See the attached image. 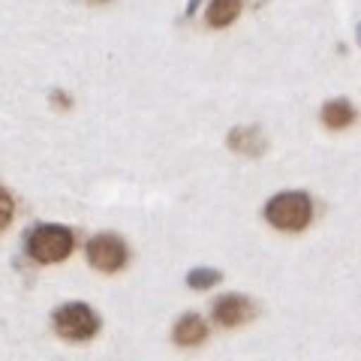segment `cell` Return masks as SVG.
I'll use <instances>...</instances> for the list:
<instances>
[{
    "mask_svg": "<svg viewBox=\"0 0 361 361\" xmlns=\"http://www.w3.org/2000/svg\"><path fill=\"white\" fill-rule=\"evenodd\" d=\"M13 214H16V202H13V196H9L4 187H0V232L13 223Z\"/></svg>",
    "mask_w": 361,
    "mask_h": 361,
    "instance_id": "8fae6325",
    "label": "cell"
},
{
    "mask_svg": "<svg viewBox=\"0 0 361 361\" xmlns=\"http://www.w3.org/2000/svg\"><path fill=\"white\" fill-rule=\"evenodd\" d=\"M87 262L97 271H106V274H115L127 265V244H123L121 235L103 232L97 238H90L87 244Z\"/></svg>",
    "mask_w": 361,
    "mask_h": 361,
    "instance_id": "277c9868",
    "label": "cell"
},
{
    "mask_svg": "<svg viewBox=\"0 0 361 361\" xmlns=\"http://www.w3.org/2000/svg\"><path fill=\"white\" fill-rule=\"evenodd\" d=\"M51 322H54V331H58L63 341H75V343L90 341V337H97V331H99V316L85 301L61 304V307L54 310Z\"/></svg>",
    "mask_w": 361,
    "mask_h": 361,
    "instance_id": "3957f363",
    "label": "cell"
},
{
    "mask_svg": "<svg viewBox=\"0 0 361 361\" xmlns=\"http://www.w3.org/2000/svg\"><path fill=\"white\" fill-rule=\"evenodd\" d=\"M238 16H241V0H211L205 13L211 27H229Z\"/></svg>",
    "mask_w": 361,
    "mask_h": 361,
    "instance_id": "9c48e42d",
    "label": "cell"
},
{
    "mask_svg": "<svg viewBox=\"0 0 361 361\" xmlns=\"http://www.w3.org/2000/svg\"><path fill=\"white\" fill-rule=\"evenodd\" d=\"M87 4H109V0H87Z\"/></svg>",
    "mask_w": 361,
    "mask_h": 361,
    "instance_id": "7c38bea8",
    "label": "cell"
},
{
    "mask_svg": "<svg viewBox=\"0 0 361 361\" xmlns=\"http://www.w3.org/2000/svg\"><path fill=\"white\" fill-rule=\"evenodd\" d=\"M265 220L280 232H301L313 220V202L307 193L292 190V193H277L265 205Z\"/></svg>",
    "mask_w": 361,
    "mask_h": 361,
    "instance_id": "6da1fadb",
    "label": "cell"
},
{
    "mask_svg": "<svg viewBox=\"0 0 361 361\" xmlns=\"http://www.w3.org/2000/svg\"><path fill=\"white\" fill-rule=\"evenodd\" d=\"M355 121V106L349 99H331L322 106V123L329 130H346Z\"/></svg>",
    "mask_w": 361,
    "mask_h": 361,
    "instance_id": "ba28073f",
    "label": "cell"
},
{
    "mask_svg": "<svg viewBox=\"0 0 361 361\" xmlns=\"http://www.w3.org/2000/svg\"><path fill=\"white\" fill-rule=\"evenodd\" d=\"M229 148L244 157H262L268 151V139L259 127H235L229 133Z\"/></svg>",
    "mask_w": 361,
    "mask_h": 361,
    "instance_id": "8992f818",
    "label": "cell"
},
{
    "mask_svg": "<svg viewBox=\"0 0 361 361\" xmlns=\"http://www.w3.org/2000/svg\"><path fill=\"white\" fill-rule=\"evenodd\" d=\"M223 280L220 271H214V268H193L187 274V286H193V289H211V286H217Z\"/></svg>",
    "mask_w": 361,
    "mask_h": 361,
    "instance_id": "30bf717a",
    "label": "cell"
},
{
    "mask_svg": "<svg viewBox=\"0 0 361 361\" xmlns=\"http://www.w3.org/2000/svg\"><path fill=\"white\" fill-rule=\"evenodd\" d=\"M253 319V304L244 295H223L214 304V322L223 329H238V325Z\"/></svg>",
    "mask_w": 361,
    "mask_h": 361,
    "instance_id": "5b68a950",
    "label": "cell"
},
{
    "mask_svg": "<svg viewBox=\"0 0 361 361\" xmlns=\"http://www.w3.org/2000/svg\"><path fill=\"white\" fill-rule=\"evenodd\" d=\"M172 337H175L178 346H199V343L208 337V325H205V319H202V316L184 313V316H180V319L175 322Z\"/></svg>",
    "mask_w": 361,
    "mask_h": 361,
    "instance_id": "52a82bcc",
    "label": "cell"
},
{
    "mask_svg": "<svg viewBox=\"0 0 361 361\" xmlns=\"http://www.w3.org/2000/svg\"><path fill=\"white\" fill-rule=\"evenodd\" d=\"M73 247H75V235L58 223L37 226L27 238V253L33 262H39V265L63 262V259L73 253Z\"/></svg>",
    "mask_w": 361,
    "mask_h": 361,
    "instance_id": "7a4b0ae2",
    "label": "cell"
}]
</instances>
